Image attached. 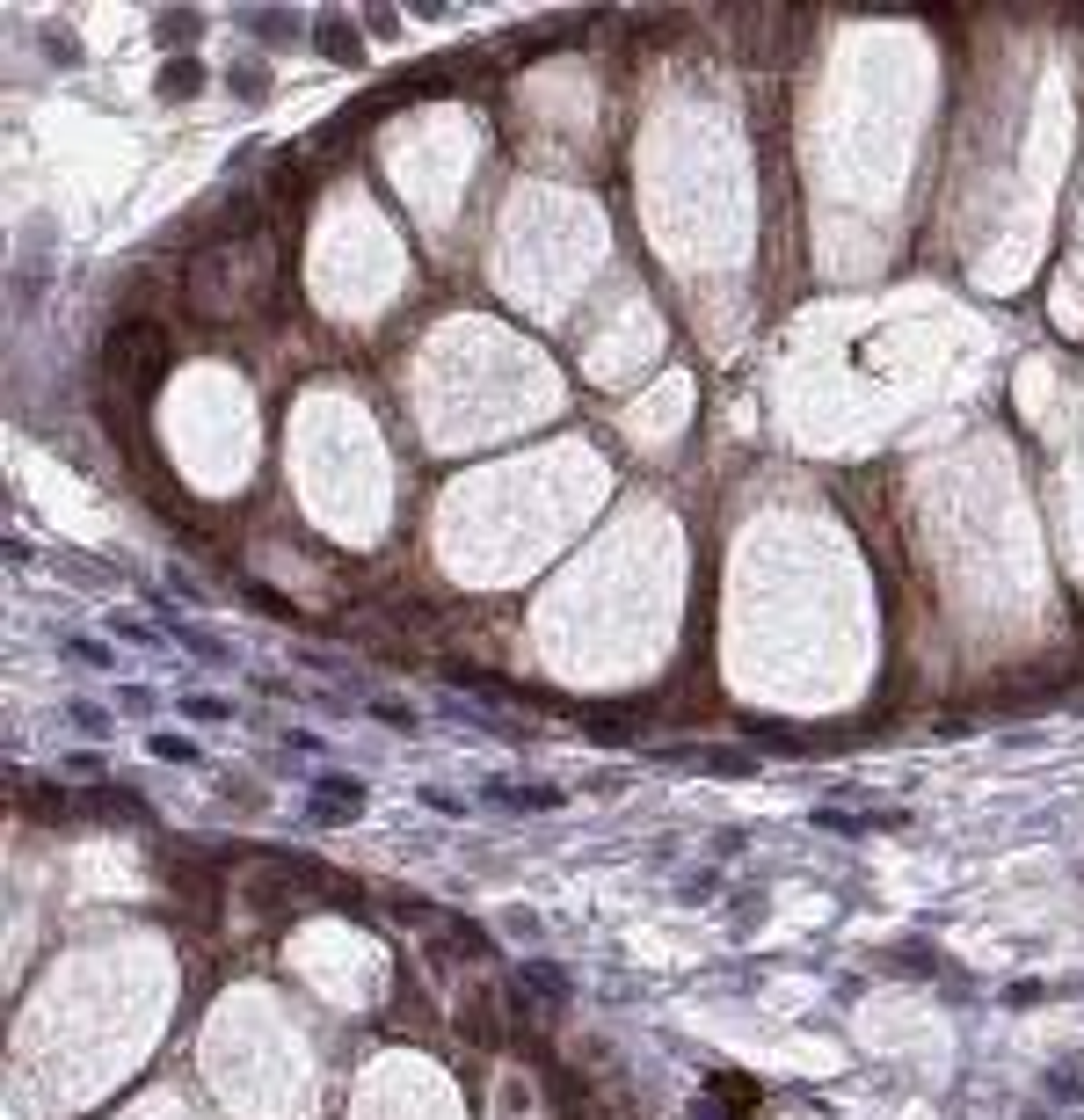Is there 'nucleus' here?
Segmentation results:
<instances>
[{
    "instance_id": "nucleus-1",
    "label": "nucleus",
    "mask_w": 1084,
    "mask_h": 1120,
    "mask_svg": "<svg viewBox=\"0 0 1084 1120\" xmlns=\"http://www.w3.org/2000/svg\"><path fill=\"white\" fill-rule=\"evenodd\" d=\"M167 371V328L153 321H124L102 350V386H110V415L124 401V415H139V401L153 393V379Z\"/></svg>"
},
{
    "instance_id": "nucleus-2",
    "label": "nucleus",
    "mask_w": 1084,
    "mask_h": 1120,
    "mask_svg": "<svg viewBox=\"0 0 1084 1120\" xmlns=\"http://www.w3.org/2000/svg\"><path fill=\"white\" fill-rule=\"evenodd\" d=\"M153 757H167V765H190L196 742H182V735H153Z\"/></svg>"
},
{
    "instance_id": "nucleus-3",
    "label": "nucleus",
    "mask_w": 1084,
    "mask_h": 1120,
    "mask_svg": "<svg viewBox=\"0 0 1084 1120\" xmlns=\"http://www.w3.org/2000/svg\"><path fill=\"white\" fill-rule=\"evenodd\" d=\"M161 87H167V95H190V87H196V66H167Z\"/></svg>"
}]
</instances>
